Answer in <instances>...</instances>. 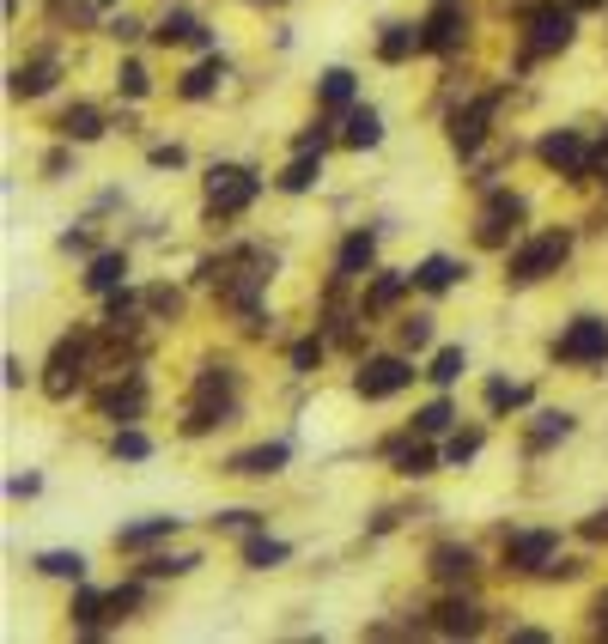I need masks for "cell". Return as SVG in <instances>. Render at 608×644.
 <instances>
[{
    "mask_svg": "<svg viewBox=\"0 0 608 644\" xmlns=\"http://www.w3.org/2000/svg\"><path fill=\"white\" fill-rule=\"evenodd\" d=\"M566 256H572V237H566V231H542V237H529V244L511 256L505 280H511V286H536V280H548Z\"/></svg>",
    "mask_w": 608,
    "mask_h": 644,
    "instance_id": "6da1fadb",
    "label": "cell"
},
{
    "mask_svg": "<svg viewBox=\"0 0 608 644\" xmlns=\"http://www.w3.org/2000/svg\"><path fill=\"white\" fill-rule=\"evenodd\" d=\"M256 189H262L256 171H244V165H213V177H207V213L213 219H232V213H244L256 201Z\"/></svg>",
    "mask_w": 608,
    "mask_h": 644,
    "instance_id": "7a4b0ae2",
    "label": "cell"
},
{
    "mask_svg": "<svg viewBox=\"0 0 608 644\" xmlns=\"http://www.w3.org/2000/svg\"><path fill=\"white\" fill-rule=\"evenodd\" d=\"M86 359H92V335H61L55 353H49V377H43V395L49 401H67L86 377Z\"/></svg>",
    "mask_w": 608,
    "mask_h": 644,
    "instance_id": "3957f363",
    "label": "cell"
},
{
    "mask_svg": "<svg viewBox=\"0 0 608 644\" xmlns=\"http://www.w3.org/2000/svg\"><path fill=\"white\" fill-rule=\"evenodd\" d=\"M529 219V207H523V195H487V207H481V219H475V244L481 250H505L511 244V231Z\"/></svg>",
    "mask_w": 608,
    "mask_h": 644,
    "instance_id": "277c9868",
    "label": "cell"
},
{
    "mask_svg": "<svg viewBox=\"0 0 608 644\" xmlns=\"http://www.w3.org/2000/svg\"><path fill=\"white\" fill-rule=\"evenodd\" d=\"M554 359H566V365H602L608 359V322L602 316H578L572 329L554 341Z\"/></svg>",
    "mask_w": 608,
    "mask_h": 644,
    "instance_id": "5b68a950",
    "label": "cell"
},
{
    "mask_svg": "<svg viewBox=\"0 0 608 644\" xmlns=\"http://www.w3.org/2000/svg\"><path fill=\"white\" fill-rule=\"evenodd\" d=\"M554 529H517V535H505V566L511 572H529V578H536V572H548L554 566Z\"/></svg>",
    "mask_w": 608,
    "mask_h": 644,
    "instance_id": "8992f818",
    "label": "cell"
},
{
    "mask_svg": "<svg viewBox=\"0 0 608 644\" xmlns=\"http://www.w3.org/2000/svg\"><path fill=\"white\" fill-rule=\"evenodd\" d=\"M536 158L548 171H560V177H572V183H584L590 177V146L572 134V128H560V134H548L542 146H536Z\"/></svg>",
    "mask_w": 608,
    "mask_h": 644,
    "instance_id": "52a82bcc",
    "label": "cell"
},
{
    "mask_svg": "<svg viewBox=\"0 0 608 644\" xmlns=\"http://www.w3.org/2000/svg\"><path fill=\"white\" fill-rule=\"evenodd\" d=\"M523 31H529V55H554V49H566V43H572L578 19H572V7H536Z\"/></svg>",
    "mask_w": 608,
    "mask_h": 644,
    "instance_id": "ba28073f",
    "label": "cell"
},
{
    "mask_svg": "<svg viewBox=\"0 0 608 644\" xmlns=\"http://www.w3.org/2000/svg\"><path fill=\"white\" fill-rule=\"evenodd\" d=\"M408 383H414V365H408V359H365L359 377H353V389H359L365 401H384V395H396V389H408Z\"/></svg>",
    "mask_w": 608,
    "mask_h": 644,
    "instance_id": "9c48e42d",
    "label": "cell"
},
{
    "mask_svg": "<svg viewBox=\"0 0 608 644\" xmlns=\"http://www.w3.org/2000/svg\"><path fill=\"white\" fill-rule=\"evenodd\" d=\"M493 110H499V92H493V98H481V104H469V110H456V116H450V146H456V152H475V146L487 140Z\"/></svg>",
    "mask_w": 608,
    "mask_h": 644,
    "instance_id": "30bf717a",
    "label": "cell"
},
{
    "mask_svg": "<svg viewBox=\"0 0 608 644\" xmlns=\"http://www.w3.org/2000/svg\"><path fill=\"white\" fill-rule=\"evenodd\" d=\"M463 31H469V13L456 7V0H444V7L420 25V37H426V49H456L463 43Z\"/></svg>",
    "mask_w": 608,
    "mask_h": 644,
    "instance_id": "8fae6325",
    "label": "cell"
},
{
    "mask_svg": "<svg viewBox=\"0 0 608 644\" xmlns=\"http://www.w3.org/2000/svg\"><path fill=\"white\" fill-rule=\"evenodd\" d=\"M371 262H377V231H353L347 244H341V256H335V280L347 286V280H359Z\"/></svg>",
    "mask_w": 608,
    "mask_h": 644,
    "instance_id": "7c38bea8",
    "label": "cell"
},
{
    "mask_svg": "<svg viewBox=\"0 0 608 644\" xmlns=\"http://www.w3.org/2000/svg\"><path fill=\"white\" fill-rule=\"evenodd\" d=\"M55 55H37V61H25V67H13V79H7V92L13 98H43L49 86H55Z\"/></svg>",
    "mask_w": 608,
    "mask_h": 644,
    "instance_id": "4fadbf2b",
    "label": "cell"
},
{
    "mask_svg": "<svg viewBox=\"0 0 608 644\" xmlns=\"http://www.w3.org/2000/svg\"><path fill=\"white\" fill-rule=\"evenodd\" d=\"M140 408H146V383L140 377H128V383H116V389L98 395V414L104 420H140Z\"/></svg>",
    "mask_w": 608,
    "mask_h": 644,
    "instance_id": "5bb4252c",
    "label": "cell"
},
{
    "mask_svg": "<svg viewBox=\"0 0 608 644\" xmlns=\"http://www.w3.org/2000/svg\"><path fill=\"white\" fill-rule=\"evenodd\" d=\"M432 578H438V584H469V578H475V553L456 547V541L432 547Z\"/></svg>",
    "mask_w": 608,
    "mask_h": 644,
    "instance_id": "9a60e30c",
    "label": "cell"
},
{
    "mask_svg": "<svg viewBox=\"0 0 608 644\" xmlns=\"http://www.w3.org/2000/svg\"><path fill=\"white\" fill-rule=\"evenodd\" d=\"M286 456H292L286 444H256V450L232 456L225 468H232V474H250V480H256V474H280V468H286Z\"/></svg>",
    "mask_w": 608,
    "mask_h": 644,
    "instance_id": "2e32d148",
    "label": "cell"
},
{
    "mask_svg": "<svg viewBox=\"0 0 608 644\" xmlns=\"http://www.w3.org/2000/svg\"><path fill=\"white\" fill-rule=\"evenodd\" d=\"M177 523H183V517H146V523H128V529L116 535V547H122V553H140V547H152V541L177 535Z\"/></svg>",
    "mask_w": 608,
    "mask_h": 644,
    "instance_id": "e0dca14e",
    "label": "cell"
},
{
    "mask_svg": "<svg viewBox=\"0 0 608 644\" xmlns=\"http://www.w3.org/2000/svg\"><path fill=\"white\" fill-rule=\"evenodd\" d=\"M152 37H159V43H207V25L195 19V13H183V7H171L165 19H159V31H152Z\"/></svg>",
    "mask_w": 608,
    "mask_h": 644,
    "instance_id": "ac0fdd59",
    "label": "cell"
},
{
    "mask_svg": "<svg viewBox=\"0 0 608 644\" xmlns=\"http://www.w3.org/2000/svg\"><path fill=\"white\" fill-rule=\"evenodd\" d=\"M195 401H238V371H232V365H201Z\"/></svg>",
    "mask_w": 608,
    "mask_h": 644,
    "instance_id": "d6986e66",
    "label": "cell"
},
{
    "mask_svg": "<svg viewBox=\"0 0 608 644\" xmlns=\"http://www.w3.org/2000/svg\"><path fill=\"white\" fill-rule=\"evenodd\" d=\"M317 177H323V152H298V158H292V165H286L274 183H280L286 195H304V189H311Z\"/></svg>",
    "mask_w": 608,
    "mask_h": 644,
    "instance_id": "ffe728a7",
    "label": "cell"
},
{
    "mask_svg": "<svg viewBox=\"0 0 608 644\" xmlns=\"http://www.w3.org/2000/svg\"><path fill=\"white\" fill-rule=\"evenodd\" d=\"M232 414H238V401H195V408H189V420H183V432H189V438H201V432L225 426Z\"/></svg>",
    "mask_w": 608,
    "mask_h": 644,
    "instance_id": "44dd1931",
    "label": "cell"
},
{
    "mask_svg": "<svg viewBox=\"0 0 608 644\" xmlns=\"http://www.w3.org/2000/svg\"><path fill=\"white\" fill-rule=\"evenodd\" d=\"M73 620H80L86 638H98V626L110 620V596L104 590H80V596H73Z\"/></svg>",
    "mask_w": 608,
    "mask_h": 644,
    "instance_id": "7402d4cb",
    "label": "cell"
},
{
    "mask_svg": "<svg viewBox=\"0 0 608 644\" xmlns=\"http://www.w3.org/2000/svg\"><path fill=\"white\" fill-rule=\"evenodd\" d=\"M414 49H426V37H420V25H390L384 37H377V55H384V61H408Z\"/></svg>",
    "mask_w": 608,
    "mask_h": 644,
    "instance_id": "603a6c76",
    "label": "cell"
},
{
    "mask_svg": "<svg viewBox=\"0 0 608 644\" xmlns=\"http://www.w3.org/2000/svg\"><path fill=\"white\" fill-rule=\"evenodd\" d=\"M456 274H463V268H456L450 256H426V262L414 268V286H420V292H450Z\"/></svg>",
    "mask_w": 608,
    "mask_h": 644,
    "instance_id": "cb8c5ba5",
    "label": "cell"
},
{
    "mask_svg": "<svg viewBox=\"0 0 608 644\" xmlns=\"http://www.w3.org/2000/svg\"><path fill=\"white\" fill-rule=\"evenodd\" d=\"M219 79H225V61H219V55H207L201 67H189V73H183V86H177V92L195 104V98H207V92L219 86Z\"/></svg>",
    "mask_w": 608,
    "mask_h": 644,
    "instance_id": "d4e9b609",
    "label": "cell"
},
{
    "mask_svg": "<svg viewBox=\"0 0 608 644\" xmlns=\"http://www.w3.org/2000/svg\"><path fill=\"white\" fill-rule=\"evenodd\" d=\"M438 632H463V638H469V632H481V608H475V602H463V596H450V602L438 608Z\"/></svg>",
    "mask_w": 608,
    "mask_h": 644,
    "instance_id": "484cf974",
    "label": "cell"
},
{
    "mask_svg": "<svg viewBox=\"0 0 608 644\" xmlns=\"http://www.w3.org/2000/svg\"><path fill=\"white\" fill-rule=\"evenodd\" d=\"M55 128H61L67 140H98V134H104V116H98L92 104H73V110L55 122Z\"/></svg>",
    "mask_w": 608,
    "mask_h": 644,
    "instance_id": "4316f807",
    "label": "cell"
},
{
    "mask_svg": "<svg viewBox=\"0 0 608 644\" xmlns=\"http://www.w3.org/2000/svg\"><path fill=\"white\" fill-rule=\"evenodd\" d=\"M408 286H414V274H396V268H390V274H377V280H371V292H365V310H390Z\"/></svg>",
    "mask_w": 608,
    "mask_h": 644,
    "instance_id": "83f0119b",
    "label": "cell"
},
{
    "mask_svg": "<svg viewBox=\"0 0 608 644\" xmlns=\"http://www.w3.org/2000/svg\"><path fill=\"white\" fill-rule=\"evenodd\" d=\"M122 274H128V256H122V250H110V256H98V262H92L86 292H116V286H122Z\"/></svg>",
    "mask_w": 608,
    "mask_h": 644,
    "instance_id": "f1b7e54d",
    "label": "cell"
},
{
    "mask_svg": "<svg viewBox=\"0 0 608 644\" xmlns=\"http://www.w3.org/2000/svg\"><path fill=\"white\" fill-rule=\"evenodd\" d=\"M341 140H347V146H359V152H365V146H377V140H384V122H377V110H353V116H347V128H341Z\"/></svg>",
    "mask_w": 608,
    "mask_h": 644,
    "instance_id": "f546056e",
    "label": "cell"
},
{
    "mask_svg": "<svg viewBox=\"0 0 608 644\" xmlns=\"http://www.w3.org/2000/svg\"><path fill=\"white\" fill-rule=\"evenodd\" d=\"M286 553H292L286 541H268V535H250V541H244V566H256V572H274V566H280V559H286Z\"/></svg>",
    "mask_w": 608,
    "mask_h": 644,
    "instance_id": "4dcf8cb0",
    "label": "cell"
},
{
    "mask_svg": "<svg viewBox=\"0 0 608 644\" xmlns=\"http://www.w3.org/2000/svg\"><path fill=\"white\" fill-rule=\"evenodd\" d=\"M390 462H396V474H408V480H420V474H432V450L426 444H390Z\"/></svg>",
    "mask_w": 608,
    "mask_h": 644,
    "instance_id": "1f68e13d",
    "label": "cell"
},
{
    "mask_svg": "<svg viewBox=\"0 0 608 644\" xmlns=\"http://www.w3.org/2000/svg\"><path fill=\"white\" fill-rule=\"evenodd\" d=\"M317 98H323L329 110H347V104H353V73H347V67H329L323 86H317Z\"/></svg>",
    "mask_w": 608,
    "mask_h": 644,
    "instance_id": "d6a6232c",
    "label": "cell"
},
{
    "mask_svg": "<svg viewBox=\"0 0 608 644\" xmlns=\"http://www.w3.org/2000/svg\"><path fill=\"white\" fill-rule=\"evenodd\" d=\"M572 432V414H536V426H529V450H548Z\"/></svg>",
    "mask_w": 608,
    "mask_h": 644,
    "instance_id": "836d02e7",
    "label": "cell"
},
{
    "mask_svg": "<svg viewBox=\"0 0 608 644\" xmlns=\"http://www.w3.org/2000/svg\"><path fill=\"white\" fill-rule=\"evenodd\" d=\"M195 566H201L195 553H152L140 572H146V578H183V572H195Z\"/></svg>",
    "mask_w": 608,
    "mask_h": 644,
    "instance_id": "e575fe53",
    "label": "cell"
},
{
    "mask_svg": "<svg viewBox=\"0 0 608 644\" xmlns=\"http://www.w3.org/2000/svg\"><path fill=\"white\" fill-rule=\"evenodd\" d=\"M37 572H43V578H73V584H80V578H86V559H80V553H43Z\"/></svg>",
    "mask_w": 608,
    "mask_h": 644,
    "instance_id": "d590c367",
    "label": "cell"
},
{
    "mask_svg": "<svg viewBox=\"0 0 608 644\" xmlns=\"http://www.w3.org/2000/svg\"><path fill=\"white\" fill-rule=\"evenodd\" d=\"M523 401H529V389H523V383H505V377H493V383H487V408H493V414L523 408Z\"/></svg>",
    "mask_w": 608,
    "mask_h": 644,
    "instance_id": "8d00e7d4",
    "label": "cell"
},
{
    "mask_svg": "<svg viewBox=\"0 0 608 644\" xmlns=\"http://www.w3.org/2000/svg\"><path fill=\"white\" fill-rule=\"evenodd\" d=\"M450 420H456V414H450V401H426V408L414 414V432H420V438H438Z\"/></svg>",
    "mask_w": 608,
    "mask_h": 644,
    "instance_id": "74e56055",
    "label": "cell"
},
{
    "mask_svg": "<svg viewBox=\"0 0 608 644\" xmlns=\"http://www.w3.org/2000/svg\"><path fill=\"white\" fill-rule=\"evenodd\" d=\"M134 310H140V298H134V292H128V286H122V292H110V304H104V322H110V329H116V335H122V329H128V316H134Z\"/></svg>",
    "mask_w": 608,
    "mask_h": 644,
    "instance_id": "f35d334b",
    "label": "cell"
},
{
    "mask_svg": "<svg viewBox=\"0 0 608 644\" xmlns=\"http://www.w3.org/2000/svg\"><path fill=\"white\" fill-rule=\"evenodd\" d=\"M426 377H432L438 389H444V383H456V377H463V347H444V353L432 359V371H426Z\"/></svg>",
    "mask_w": 608,
    "mask_h": 644,
    "instance_id": "ab89813d",
    "label": "cell"
},
{
    "mask_svg": "<svg viewBox=\"0 0 608 644\" xmlns=\"http://www.w3.org/2000/svg\"><path fill=\"white\" fill-rule=\"evenodd\" d=\"M110 456H116V462H140V456H152V444H146V432H116Z\"/></svg>",
    "mask_w": 608,
    "mask_h": 644,
    "instance_id": "60d3db41",
    "label": "cell"
},
{
    "mask_svg": "<svg viewBox=\"0 0 608 644\" xmlns=\"http://www.w3.org/2000/svg\"><path fill=\"white\" fill-rule=\"evenodd\" d=\"M402 347H408V353L432 347V316H408V322H402Z\"/></svg>",
    "mask_w": 608,
    "mask_h": 644,
    "instance_id": "b9f144b4",
    "label": "cell"
},
{
    "mask_svg": "<svg viewBox=\"0 0 608 644\" xmlns=\"http://www.w3.org/2000/svg\"><path fill=\"white\" fill-rule=\"evenodd\" d=\"M116 86H122L128 98H146V86H152V79H146V67H140V61H122V73H116Z\"/></svg>",
    "mask_w": 608,
    "mask_h": 644,
    "instance_id": "7bdbcfd3",
    "label": "cell"
},
{
    "mask_svg": "<svg viewBox=\"0 0 608 644\" xmlns=\"http://www.w3.org/2000/svg\"><path fill=\"white\" fill-rule=\"evenodd\" d=\"M140 602H146V590H140V584H128V590H110V620H128Z\"/></svg>",
    "mask_w": 608,
    "mask_h": 644,
    "instance_id": "ee69618b",
    "label": "cell"
},
{
    "mask_svg": "<svg viewBox=\"0 0 608 644\" xmlns=\"http://www.w3.org/2000/svg\"><path fill=\"white\" fill-rule=\"evenodd\" d=\"M469 456H481V432H456L444 444V462H469Z\"/></svg>",
    "mask_w": 608,
    "mask_h": 644,
    "instance_id": "f6af8a7d",
    "label": "cell"
},
{
    "mask_svg": "<svg viewBox=\"0 0 608 644\" xmlns=\"http://www.w3.org/2000/svg\"><path fill=\"white\" fill-rule=\"evenodd\" d=\"M146 304L159 310V316H177V310H183V292H177V286H152V292H146Z\"/></svg>",
    "mask_w": 608,
    "mask_h": 644,
    "instance_id": "bcb514c9",
    "label": "cell"
},
{
    "mask_svg": "<svg viewBox=\"0 0 608 644\" xmlns=\"http://www.w3.org/2000/svg\"><path fill=\"white\" fill-rule=\"evenodd\" d=\"M317 359H323V341H317V335H311V341H298V347H292V371H311V365H317Z\"/></svg>",
    "mask_w": 608,
    "mask_h": 644,
    "instance_id": "7dc6e473",
    "label": "cell"
},
{
    "mask_svg": "<svg viewBox=\"0 0 608 644\" xmlns=\"http://www.w3.org/2000/svg\"><path fill=\"white\" fill-rule=\"evenodd\" d=\"M292 146H298V152H323V146H329V122H311V128H304Z\"/></svg>",
    "mask_w": 608,
    "mask_h": 644,
    "instance_id": "c3c4849f",
    "label": "cell"
},
{
    "mask_svg": "<svg viewBox=\"0 0 608 644\" xmlns=\"http://www.w3.org/2000/svg\"><path fill=\"white\" fill-rule=\"evenodd\" d=\"M219 529H232V535H256V511H225Z\"/></svg>",
    "mask_w": 608,
    "mask_h": 644,
    "instance_id": "681fc988",
    "label": "cell"
},
{
    "mask_svg": "<svg viewBox=\"0 0 608 644\" xmlns=\"http://www.w3.org/2000/svg\"><path fill=\"white\" fill-rule=\"evenodd\" d=\"M590 177H596V183H608V134H602V146L590 152Z\"/></svg>",
    "mask_w": 608,
    "mask_h": 644,
    "instance_id": "f907efd6",
    "label": "cell"
},
{
    "mask_svg": "<svg viewBox=\"0 0 608 644\" xmlns=\"http://www.w3.org/2000/svg\"><path fill=\"white\" fill-rule=\"evenodd\" d=\"M152 165H171L177 171L183 165V146H152Z\"/></svg>",
    "mask_w": 608,
    "mask_h": 644,
    "instance_id": "816d5d0a",
    "label": "cell"
},
{
    "mask_svg": "<svg viewBox=\"0 0 608 644\" xmlns=\"http://www.w3.org/2000/svg\"><path fill=\"white\" fill-rule=\"evenodd\" d=\"M584 541H608V511H596V517L584 523Z\"/></svg>",
    "mask_w": 608,
    "mask_h": 644,
    "instance_id": "f5cc1de1",
    "label": "cell"
},
{
    "mask_svg": "<svg viewBox=\"0 0 608 644\" xmlns=\"http://www.w3.org/2000/svg\"><path fill=\"white\" fill-rule=\"evenodd\" d=\"M110 37H116V43H134V37H140V25H134V19H116V25H110Z\"/></svg>",
    "mask_w": 608,
    "mask_h": 644,
    "instance_id": "db71d44e",
    "label": "cell"
},
{
    "mask_svg": "<svg viewBox=\"0 0 608 644\" xmlns=\"http://www.w3.org/2000/svg\"><path fill=\"white\" fill-rule=\"evenodd\" d=\"M43 177H67V152H49L43 158Z\"/></svg>",
    "mask_w": 608,
    "mask_h": 644,
    "instance_id": "11a10c76",
    "label": "cell"
},
{
    "mask_svg": "<svg viewBox=\"0 0 608 644\" xmlns=\"http://www.w3.org/2000/svg\"><path fill=\"white\" fill-rule=\"evenodd\" d=\"M590 614H596V632H608V596H596V608H590Z\"/></svg>",
    "mask_w": 608,
    "mask_h": 644,
    "instance_id": "9f6ffc18",
    "label": "cell"
},
{
    "mask_svg": "<svg viewBox=\"0 0 608 644\" xmlns=\"http://www.w3.org/2000/svg\"><path fill=\"white\" fill-rule=\"evenodd\" d=\"M584 7H602V0H572V13H584Z\"/></svg>",
    "mask_w": 608,
    "mask_h": 644,
    "instance_id": "6f0895ef",
    "label": "cell"
},
{
    "mask_svg": "<svg viewBox=\"0 0 608 644\" xmlns=\"http://www.w3.org/2000/svg\"><path fill=\"white\" fill-rule=\"evenodd\" d=\"M256 7H268V0H256Z\"/></svg>",
    "mask_w": 608,
    "mask_h": 644,
    "instance_id": "680465c9",
    "label": "cell"
}]
</instances>
